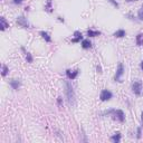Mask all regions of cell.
I'll return each mask as SVG.
<instances>
[{
    "label": "cell",
    "instance_id": "obj_20",
    "mask_svg": "<svg viewBox=\"0 0 143 143\" xmlns=\"http://www.w3.org/2000/svg\"><path fill=\"white\" fill-rule=\"evenodd\" d=\"M26 61H27V63H32L34 58H32L30 53H26Z\"/></svg>",
    "mask_w": 143,
    "mask_h": 143
},
{
    "label": "cell",
    "instance_id": "obj_14",
    "mask_svg": "<svg viewBox=\"0 0 143 143\" xmlns=\"http://www.w3.org/2000/svg\"><path fill=\"white\" fill-rule=\"evenodd\" d=\"M53 1L51 0H47L46 5H45V11H47V12H53Z\"/></svg>",
    "mask_w": 143,
    "mask_h": 143
},
{
    "label": "cell",
    "instance_id": "obj_4",
    "mask_svg": "<svg viewBox=\"0 0 143 143\" xmlns=\"http://www.w3.org/2000/svg\"><path fill=\"white\" fill-rule=\"evenodd\" d=\"M113 97V94L111 91H108V89H103L102 92L100 94V100L102 101V102H107V101H111Z\"/></svg>",
    "mask_w": 143,
    "mask_h": 143
},
{
    "label": "cell",
    "instance_id": "obj_26",
    "mask_svg": "<svg viewBox=\"0 0 143 143\" xmlns=\"http://www.w3.org/2000/svg\"><path fill=\"white\" fill-rule=\"evenodd\" d=\"M126 2H133V1H139V0H125Z\"/></svg>",
    "mask_w": 143,
    "mask_h": 143
},
{
    "label": "cell",
    "instance_id": "obj_23",
    "mask_svg": "<svg viewBox=\"0 0 143 143\" xmlns=\"http://www.w3.org/2000/svg\"><path fill=\"white\" fill-rule=\"evenodd\" d=\"M57 103H58V106H62V104H63V99H62V96H58Z\"/></svg>",
    "mask_w": 143,
    "mask_h": 143
},
{
    "label": "cell",
    "instance_id": "obj_10",
    "mask_svg": "<svg viewBox=\"0 0 143 143\" xmlns=\"http://www.w3.org/2000/svg\"><path fill=\"white\" fill-rule=\"evenodd\" d=\"M9 85L11 86V88L12 89H15V91H16V89H18L20 87V81L19 80H11L10 82H9Z\"/></svg>",
    "mask_w": 143,
    "mask_h": 143
},
{
    "label": "cell",
    "instance_id": "obj_22",
    "mask_svg": "<svg viewBox=\"0 0 143 143\" xmlns=\"http://www.w3.org/2000/svg\"><path fill=\"white\" fill-rule=\"evenodd\" d=\"M107 1H108V2H111L112 5L115 7V8H119V7H120V5H119V3L115 1V0H107Z\"/></svg>",
    "mask_w": 143,
    "mask_h": 143
},
{
    "label": "cell",
    "instance_id": "obj_17",
    "mask_svg": "<svg viewBox=\"0 0 143 143\" xmlns=\"http://www.w3.org/2000/svg\"><path fill=\"white\" fill-rule=\"evenodd\" d=\"M100 35H101V31L93 30V29H88L87 30V36L88 37H96V36H100Z\"/></svg>",
    "mask_w": 143,
    "mask_h": 143
},
{
    "label": "cell",
    "instance_id": "obj_18",
    "mask_svg": "<svg viewBox=\"0 0 143 143\" xmlns=\"http://www.w3.org/2000/svg\"><path fill=\"white\" fill-rule=\"evenodd\" d=\"M8 72H9V68H8V66L7 65H2V72H1V75L3 77L7 76V74H8Z\"/></svg>",
    "mask_w": 143,
    "mask_h": 143
},
{
    "label": "cell",
    "instance_id": "obj_29",
    "mask_svg": "<svg viewBox=\"0 0 143 143\" xmlns=\"http://www.w3.org/2000/svg\"><path fill=\"white\" fill-rule=\"evenodd\" d=\"M141 69H142V70H143V61H142V62H141Z\"/></svg>",
    "mask_w": 143,
    "mask_h": 143
},
{
    "label": "cell",
    "instance_id": "obj_12",
    "mask_svg": "<svg viewBox=\"0 0 143 143\" xmlns=\"http://www.w3.org/2000/svg\"><path fill=\"white\" fill-rule=\"evenodd\" d=\"M125 35H126V31L124 29H119V30H116L113 34V36L116 37V38H123V37H125Z\"/></svg>",
    "mask_w": 143,
    "mask_h": 143
},
{
    "label": "cell",
    "instance_id": "obj_19",
    "mask_svg": "<svg viewBox=\"0 0 143 143\" xmlns=\"http://www.w3.org/2000/svg\"><path fill=\"white\" fill-rule=\"evenodd\" d=\"M138 18H139V20H143V6L138 11Z\"/></svg>",
    "mask_w": 143,
    "mask_h": 143
},
{
    "label": "cell",
    "instance_id": "obj_2",
    "mask_svg": "<svg viewBox=\"0 0 143 143\" xmlns=\"http://www.w3.org/2000/svg\"><path fill=\"white\" fill-rule=\"evenodd\" d=\"M106 113L107 114H112L119 122H121V123H123L125 121V114H124V112L122 110H110Z\"/></svg>",
    "mask_w": 143,
    "mask_h": 143
},
{
    "label": "cell",
    "instance_id": "obj_6",
    "mask_svg": "<svg viewBox=\"0 0 143 143\" xmlns=\"http://www.w3.org/2000/svg\"><path fill=\"white\" fill-rule=\"evenodd\" d=\"M17 24L20 26L22 28H29L30 26H29V22L27 20V18L24 17V16H19L17 17Z\"/></svg>",
    "mask_w": 143,
    "mask_h": 143
},
{
    "label": "cell",
    "instance_id": "obj_13",
    "mask_svg": "<svg viewBox=\"0 0 143 143\" xmlns=\"http://www.w3.org/2000/svg\"><path fill=\"white\" fill-rule=\"evenodd\" d=\"M92 47V43L89 39H83L82 40V48L83 49H89Z\"/></svg>",
    "mask_w": 143,
    "mask_h": 143
},
{
    "label": "cell",
    "instance_id": "obj_11",
    "mask_svg": "<svg viewBox=\"0 0 143 143\" xmlns=\"http://www.w3.org/2000/svg\"><path fill=\"white\" fill-rule=\"evenodd\" d=\"M39 34H40L41 38H43L45 41H46V43H50V41H51V37L49 36V34H48L47 31H44V30H41Z\"/></svg>",
    "mask_w": 143,
    "mask_h": 143
},
{
    "label": "cell",
    "instance_id": "obj_5",
    "mask_svg": "<svg viewBox=\"0 0 143 143\" xmlns=\"http://www.w3.org/2000/svg\"><path fill=\"white\" fill-rule=\"evenodd\" d=\"M142 88H143V86H142V83H141L140 81L133 82V84H132V91H133V93L135 94V95L140 96L141 93H142Z\"/></svg>",
    "mask_w": 143,
    "mask_h": 143
},
{
    "label": "cell",
    "instance_id": "obj_7",
    "mask_svg": "<svg viewBox=\"0 0 143 143\" xmlns=\"http://www.w3.org/2000/svg\"><path fill=\"white\" fill-rule=\"evenodd\" d=\"M78 74H80V69H76V70L67 69V70H66V76H67V78H68V80H70V81L75 80V78L78 76Z\"/></svg>",
    "mask_w": 143,
    "mask_h": 143
},
{
    "label": "cell",
    "instance_id": "obj_24",
    "mask_svg": "<svg viewBox=\"0 0 143 143\" xmlns=\"http://www.w3.org/2000/svg\"><path fill=\"white\" fill-rule=\"evenodd\" d=\"M24 0H14V3L15 5H21Z\"/></svg>",
    "mask_w": 143,
    "mask_h": 143
},
{
    "label": "cell",
    "instance_id": "obj_3",
    "mask_svg": "<svg viewBox=\"0 0 143 143\" xmlns=\"http://www.w3.org/2000/svg\"><path fill=\"white\" fill-rule=\"evenodd\" d=\"M124 65L122 63H119L118 65V68H116V72H115V75H114V81L115 82H122V77L124 75Z\"/></svg>",
    "mask_w": 143,
    "mask_h": 143
},
{
    "label": "cell",
    "instance_id": "obj_8",
    "mask_svg": "<svg viewBox=\"0 0 143 143\" xmlns=\"http://www.w3.org/2000/svg\"><path fill=\"white\" fill-rule=\"evenodd\" d=\"M9 27V22L6 20L5 17H0V30L3 31L6 28Z\"/></svg>",
    "mask_w": 143,
    "mask_h": 143
},
{
    "label": "cell",
    "instance_id": "obj_21",
    "mask_svg": "<svg viewBox=\"0 0 143 143\" xmlns=\"http://www.w3.org/2000/svg\"><path fill=\"white\" fill-rule=\"evenodd\" d=\"M141 135H142V130H141V127H138L136 129V139H141Z\"/></svg>",
    "mask_w": 143,
    "mask_h": 143
},
{
    "label": "cell",
    "instance_id": "obj_25",
    "mask_svg": "<svg viewBox=\"0 0 143 143\" xmlns=\"http://www.w3.org/2000/svg\"><path fill=\"white\" fill-rule=\"evenodd\" d=\"M97 73H100V74L103 73V72H102V66H101V65H97Z\"/></svg>",
    "mask_w": 143,
    "mask_h": 143
},
{
    "label": "cell",
    "instance_id": "obj_15",
    "mask_svg": "<svg viewBox=\"0 0 143 143\" xmlns=\"http://www.w3.org/2000/svg\"><path fill=\"white\" fill-rule=\"evenodd\" d=\"M111 141L114 142V143H119L120 141H121V133L116 132L114 135H112V136H111Z\"/></svg>",
    "mask_w": 143,
    "mask_h": 143
},
{
    "label": "cell",
    "instance_id": "obj_28",
    "mask_svg": "<svg viewBox=\"0 0 143 143\" xmlns=\"http://www.w3.org/2000/svg\"><path fill=\"white\" fill-rule=\"evenodd\" d=\"M58 20L62 21V22H64V19H63V18H61V17H58Z\"/></svg>",
    "mask_w": 143,
    "mask_h": 143
},
{
    "label": "cell",
    "instance_id": "obj_9",
    "mask_svg": "<svg viewBox=\"0 0 143 143\" xmlns=\"http://www.w3.org/2000/svg\"><path fill=\"white\" fill-rule=\"evenodd\" d=\"M74 38L72 39V43H80L81 40H83V35H82V32L81 31H78L76 30L74 32Z\"/></svg>",
    "mask_w": 143,
    "mask_h": 143
},
{
    "label": "cell",
    "instance_id": "obj_27",
    "mask_svg": "<svg viewBox=\"0 0 143 143\" xmlns=\"http://www.w3.org/2000/svg\"><path fill=\"white\" fill-rule=\"evenodd\" d=\"M141 123L143 124V112H142V115H141Z\"/></svg>",
    "mask_w": 143,
    "mask_h": 143
},
{
    "label": "cell",
    "instance_id": "obj_1",
    "mask_svg": "<svg viewBox=\"0 0 143 143\" xmlns=\"http://www.w3.org/2000/svg\"><path fill=\"white\" fill-rule=\"evenodd\" d=\"M64 85H65V95H66L67 102H68L69 105H74L75 104V92H74L73 85H72V83L69 81H65Z\"/></svg>",
    "mask_w": 143,
    "mask_h": 143
},
{
    "label": "cell",
    "instance_id": "obj_16",
    "mask_svg": "<svg viewBox=\"0 0 143 143\" xmlns=\"http://www.w3.org/2000/svg\"><path fill=\"white\" fill-rule=\"evenodd\" d=\"M135 41H136L138 46H143V34L142 32L136 35V39H135Z\"/></svg>",
    "mask_w": 143,
    "mask_h": 143
}]
</instances>
